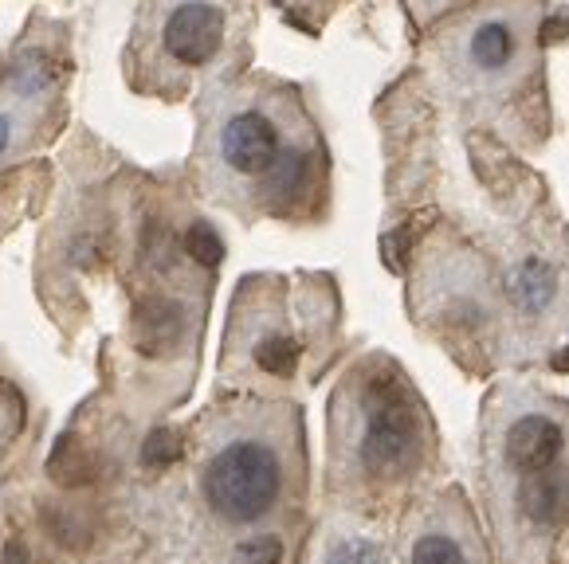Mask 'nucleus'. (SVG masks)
<instances>
[{"label": "nucleus", "mask_w": 569, "mask_h": 564, "mask_svg": "<svg viewBox=\"0 0 569 564\" xmlns=\"http://www.w3.org/2000/svg\"><path fill=\"white\" fill-rule=\"evenodd\" d=\"M193 494L224 564H283L307 506L299 407L248 400L204 415Z\"/></svg>", "instance_id": "nucleus-1"}, {"label": "nucleus", "mask_w": 569, "mask_h": 564, "mask_svg": "<svg viewBox=\"0 0 569 564\" xmlns=\"http://www.w3.org/2000/svg\"><path fill=\"white\" fill-rule=\"evenodd\" d=\"M483 490L502 556L546 564L569 530V400L499 384L483 407Z\"/></svg>", "instance_id": "nucleus-2"}, {"label": "nucleus", "mask_w": 569, "mask_h": 564, "mask_svg": "<svg viewBox=\"0 0 569 564\" xmlns=\"http://www.w3.org/2000/svg\"><path fill=\"white\" fill-rule=\"evenodd\" d=\"M327 486L338 510L358 517L405 502L436 463L428 404L397 361L361 357L330 396Z\"/></svg>", "instance_id": "nucleus-3"}, {"label": "nucleus", "mask_w": 569, "mask_h": 564, "mask_svg": "<svg viewBox=\"0 0 569 564\" xmlns=\"http://www.w3.org/2000/svg\"><path fill=\"white\" fill-rule=\"evenodd\" d=\"M204 169L220 200L268 216H291L319 189L322 153L291 99L232 91L212 102Z\"/></svg>", "instance_id": "nucleus-4"}, {"label": "nucleus", "mask_w": 569, "mask_h": 564, "mask_svg": "<svg viewBox=\"0 0 569 564\" xmlns=\"http://www.w3.org/2000/svg\"><path fill=\"white\" fill-rule=\"evenodd\" d=\"M538 9L530 0H499L491 9H476L452 40V75L471 94L511 91L530 71L535 59Z\"/></svg>", "instance_id": "nucleus-5"}, {"label": "nucleus", "mask_w": 569, "mask_h": 564, "mask_svg": "<svg viewBox=\"0 0 569 564\" xmlns=\"http://www.w3.org/2000/svg\"><path fill=\"white\" fill-rule=\"evenodd\" d=\"M302 345L287 325L283 294L276 291V279H251L240 286V299L228 325L224 369L260 376V381H291L299 369Z\"/></svg>", "instance_id": "nucleus-6"}, {"label": "nucleus", "mask_w": 569, "mask_h": 564, "mask_svg": "<svg viewBox=\"0 0 569 564\" xmlns=\"http://www.w3.org/2000/svg\"><path fill=\"white\" fill-rule=\"evenodd\" d=\"M401 564H491L479 522L463 490H440L417 502L401 525Z\"/></svg>", "instance_id": "nucleus-7"}, {"label": "nucleus", "mask_w": 569, "mask_h": 564, "mask_svg": "<svg viewBox=\"0 0 569 564\" xmlns=\"http://www.w3.org/2000/svg\"><path fill=\"white\" fill-rule=\"evenodd\" d=\"M224 43V9L217 0H173L158 24V48L177 71H201Z\"/></svg>", "instance_id": "nucleus-8"}, {"label": "nucleus", "mask_w": 569, "mask_h": 564, "mask_svg": "<svg viewBox=\"0 0 569 564\" xmlns=\"http://www.w3.org/2000/svg\"><path fill=\"white\" fill-rule=\"evenodd\" d=\"M302 564H389V556L381 537L373 530H366L358 514L335 510L319 525V533L310 537Z\"/></svg>", "instance_id": "nucleus-9"}, {"label": "nucleus", "mask_w": 569, "mask_h": 564, "mask_svg": "<svg viewBox=\"0 0 569 564\" xmlns=\"http://www.w3.org/2000/svg\"><path fill=\"white\" fill-rule=\"evenodd\" d=\"M468 0H409V9H412V17L420 20V24H432L436 17H445V12H452V9H463Z\"/></svg>", "instance_id": "nucleus-10"}, {"label": "nucleus", "mask_w": 569, "mask_h": 564, "mask_svg": "<svg viewBox=\"0 0 569 564\" xmlns=\"http://www.w3.org/2000/svg\"><path fill=\"white\" fill-rule=\"evenodd\" d=\"M9 145H12V118L0 110V158L9 153Z\"/></svg>", "instance_id": "nucleus-11"}, {"label": "nucleus", "mask_w": 569, "mask_h": 564, "mask_svg": "<svg viewBox=\"0 0 569 564\" xmlns=\"http://www.w3.org/2000/svg\"><path fill=\"white\" fill-rule=\"evenodd\" d=\"M181 564H184V561H181Z\"/></svg>", "instance_id": "nucleus-12"}]
</instances>
